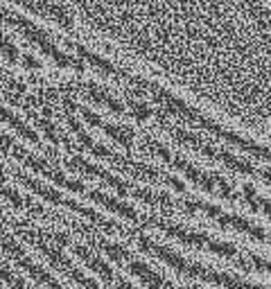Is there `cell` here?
I'll use <instances>...</instances> for the list:
<instances>
[{
    "instance_id": "obj_1",
    "label": "cell",
    "mask_w": 271,
    "mask_h": 289,
    "mask_svg": "<svg viewBox=\"0 0 271 289\" xmlns=\"http://www.w3.org/2000/svg\"><path fill=\"white\" fill-rule=\"evenodd\" d=\"M136 242H138V247L143 249L145 253L158 258L161 262H165L167 267H172L174 271L181 273V276H188L190 280L212 282V285L226 287V289H269V287H262V285H253V282L244 280V278L231 276V273L208 269V267H203V264L195 262V260H188V258H183V255H178L176 251H172L169 247H163V244H158V242H154V239L145 237V235H138V237H136Z\"/></svg>"
},
{
    "instance_id": "obj_2",
    "label": "cell",
    "mask_w": 271,
    "mask_h": 289,
    "mask_svg": "<svg viewBox=\"0 0 271 289\" xmlns=\"http://www.w3.org/2000/svg\"><path fill=\"white\" fill-rule=\"evenodd\" d=\"M143 224L154 226V228L163 230L165 235H169V237H174V239H178V242H183V244H190V247H197V249H208V251H212L215 255H221V258H226V260H233V262L240 264V267L251 269V264L244 262V258H242L240 251H237L233 244H226V242H219V239H212L210 235H206V233L188 230V228H183V226H178V224H172V221L158 219V217H143Z\"/></svg>"
},
{
    "instance_id": "obj_3",
    "label": "cell",
    "mask_w": 271,
    "mask_h": 289,
    "mask_svg": "<svg viewBox=\"0 0 271 289\" xmlns=\"http://www.w3.org/2000/svg\"><path fill=\"white\" fill-rule=\"evenodd\" d=\"M16 228H18V233H21L23 237L27 239V242L34 244V247H36L38 251H41L48 260H50L52 267L59 269V271L64 273V276L70 278L72 282L81 285L84 289H102L98 282L93 280V278L84 276V273H81L79 269H77L75 264L70 262V258H68V255H64V251H59V249H57L55 244H52L50 233H43V230H36V228H27V226H23V224H18Z\"/></svg>"
},
{
    "instance_id": "obj_4",
    "label": "cell",
    "mask_w": 271,
    "mask_h": 289,
    "mask_svg": "<svg viewBox=\"0 0 271 289\" xmlns=\"http://www.w3.org/2000/svg\"><path fill=\"white\" fill-rule=\"evenodd\" d=\"M95 244H98V249H102L109 258H113L115 262H120V264H124V267L129 269V271L133 273L136 278H138L140 282H143L145 287H149V289H176L172 285V282L167 280V278H163L158 271H154L152 267H147V264L143 262V260H138V258H133L131 253L127 251V249L122 247V244H115V242H109V239H93Z\"/></svg>"
},
{
    "instance_id": "obj_5",
    "label": "cell",
    "mask_w": 271,
    "mask_h": 289,
    "mask_svg": "<svg viewBox=\"0 0 271 289\" xmlns=\"http://www.w3.org/2000/svg\"><path fill=\"white\" fill-rule=\"evenodd\" d=\"M0 21H5V23H9V25H14L16 30H21L23 34H25L30 41L34 43V45L38 47L41 52H46L48 57H50L52 61H57L59 66H66V68H75V70H84V66L79 64V61L75 59V57H70V55H66L64 50H59V47L55 45V43L50 41L46 34H43L38 27H34L32 23H27V21H23V18H18V16H12V14H7L5 9H0Z\"/></svg>"
},
{
    "instance_id": "obj_6",
    "label": "cell",
    "mask_w": 271,
    "mask_h": 289,
    "mask_svg": "<svg viewBox=\"0 0 271 289\" xmlns=\"http://www.w3.org/2000/svg\"><path fill=\"white\" fill-rule=\"evenodd\" d=\"M0 249H3V251L7 253L9 258H12L14 262L18 264V267L25 269V271L32 276V280H36L38 285H46L48 289H68V287L61 285V282L57 280V278L52 276V273H48L46 269L38 267V264L30 258V255L23 251L21 244H18L16 239H14L12 235L7 233V230H5V226H3V224H0Z\"/></svg>"
},
{
    "instance_id": "obj_7",
    "label": "cell",
    "mask_w": 271,
    "mask_h": 289,
    "mask_svg": "<svg viewBox=\"0 0 271 289\" xmlns=\"http://www.w3.org/2000/svg\"><path fill=\"white\" fill-rule=\"evenodd\" d=\"M16 179L23 183V185H27L30 190H34L38 197H43L46 201H50V204H55V206H64V208L68 210H72V213H79V215H84V217H88L91 221H95V224H100L104 230H109V233H113L115 230V224L113 221H109V219H104L100 213H95L93 208H84L81 204H77V201H72V199H68V197L64 195H59L57 190H52V187H48V185H43V183H38V181H34L30 179V176H23V174H16Z\"/></svg>"
},
{
    "instance_id": "obj_8",
    "label": "cell",
    "mask_w": 271,
    "mask_h": 289,
    "mask_svg": "<svg viewBox=\"0 0 271 289\" xmlns=\"http://www.w3.org/2000/svg\"><path fill=\"white\" fill-rule=\"evenodd\" d=\"M181 206H186V210H190V213H195V210H201V213H206L208 217H212V219H215L219 226H229V228H235V230H240V233L251 235L253 239H260V242H269V233H264L260 226H255L253 221L244 219V217L229 215V213H224L221 208H217V206H208V204H201V201H183Z\"/></svg>"
},
{
    "instance_id": "obj_9",
    "label": "cell",
    "mask_w": 271,
    "mask_h": 289,
    "mask_svg": "<svg viewBox=\"0 0 271 289\" xmlns=\"http://www.w3.org/2000/svg\"><path fill=\"white\" fill-rule=\"evenodd\" d=\"M68 247H70L72 251H75V255L81 260V262L86 264V267H88V269H93V271L98 273V276H100L102 280L106 282V285H111L113 289H136V287L131 285V282H129V280H124V278L120 276V273H115L113 269H111L109 264H106V262L100 258L98 253H93V251H91L88 247H84V244H68Z\"/></svg>"
},
{
    "instance_id": "obj_10",
    "label": "cell",
    "mask_w": 271,
    "mask_h": 289,
    "mask_svg": "<svg viewBox=\"0 0 271 289\" xmlns=\"http://www.w3.org/2000/svg\"><path fill=\"white\" fill-rule=\"evenodd\" d=\"M14 3L23 5V7L32 9V12L41 14V16H46V18H52V21L59 23V25L72 27V21L68 18V14L61 7H57L55 3H48V0H14Z\"/></svg>"
},
{
    "instance_id": "obj_11",
    "label": "cell",
    "mask_w": 271,
    "mask_h": 289,
    "mask_svg": "<svg viewBox=\"0 0 271 289\" xmlns=\"http://www.w3.org/2000/svg\"><path fill=\"white\" fill-rule=\"evenodd\" d=\"M86 197L93 199L95 204L109 208L111 213H118L120 217H124V219H129V221H143V217L136 213V208H131L129 204H122V201L113 199V197H109V195H102V192H98V190H88V192H86Z\"/></svg>"
},
{
    "instance_id": "obj_12",
    "label": "cell",
    "mask_w": 271,
    "mask_h": 289,
    "mask_svg": "<svg viewBox=\"0 0 271 289\" xmlns=\"http://www.w3.org/2000/svg\"><path fill=\"white\" fill-rule=\"evenodd\" d=\"M0 280L5 282V285H9L12 289H34V287H30L25 280H23L21 276H16L14 271H9L7 267H5L3 262H0Z\"/></svg>"
},
{
    "instance_id": "obj_13",
    "label": "cell",
    "mask_w": 271,
    "mask_h": 289,
    "mask_svg": "<svg viewBox=\"0 0 271 289\" xmlns=\"http://www.w3.org/2000/svg\"><path fill=\"white\" fill-rule=\"evenodd\" d=\"M269 244H271V235H269Z\"/></svg>"
}]
</instances>
